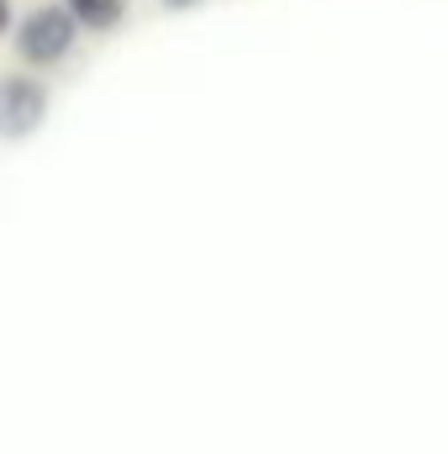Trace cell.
Wrapping results in <instances>:
<instances>
[{
  "mask_svg": "<svg viewBox=\"0 0 448 454\" xmlns=\"http://www.w3.org/2000/svg\"><path fill=\"white\" fill-rule=\"evenodd\" d=\"M74 43H80V21L64 11V0H58V5H32V11L16 21V37H11V48H16V59H21L27 69H53V64H64V59L74 53Z\"/></svg>",
  "mask_w": 448,
  "mask_h": 454,
  "instance_id": "obj_1",
  "label": "cell"
},
{
  "mask_svg": "<svg viewBox=\"0 0 448 454\" xmlns=\"http://www.w3.org/2000/svg\"><path fill=\"white\" fill-rule=\"evenodd\" d=\"M48 121V90L32 74H0V137L21 143Z\"/></svg>",
  "mask_w": 448,
  "mask_h": 454,
  "instance_id": "obj_2",
  "label": "cell"
},
{
  "mask_svg": "<svg viewBox=\"0 0 448 454\" xmlns=\"http://www.w3.org/2000/svg\"><path fill=\"white\" fill-rule=\"evenodd\" d=\"M64 11L85 32H112V27H121V16H127V0H64Z\"/></svg>",
  "mask_w": 448,
  "mask_h": 454,
  "instance_id": "obj_3",
  "label": "cell"
},
{
  "mask_svg": "<svg viewBox=\"0 0 448 454\" xmlns=\"http://www.w3.org/2000/svg\"><path fill=\"white\" fill-rule=\"evenodd\" d=\"M11 27H16V16H11V0H0V37H5Z\"/></svg>",
  "mask_w": 448,
  "mask_h": 454,
  "instance_id": "obj_4",
  "label": "cell"
},
{
  "mask_svg": "<svg viewBox=\"0 0 448 454\" xmlns=\"http://www.w3.org/2000/svg\"><path fill=\"white\" fill-rule=\"evenodd\" d=\"M158 5H164V11H196L201 0H158Z\"/></svg>",
  "mask_w": 448,
  "mask_h": 454,
  "instance_id": "obj_5",
  "label": "cell"
}]
</instances>
